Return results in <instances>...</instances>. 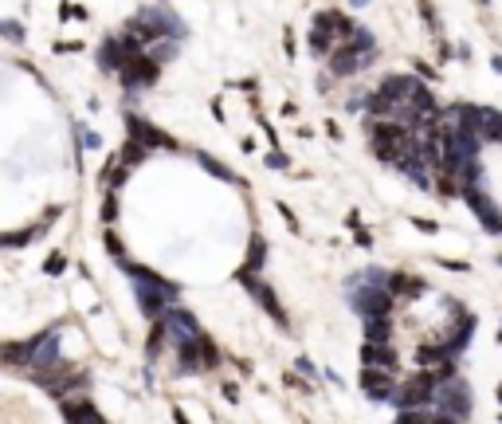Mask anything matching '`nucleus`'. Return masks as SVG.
Listing matches in <instances>:
<instances>
[{
    "label": "nucleus",
    "instance_id": "f257e3e1",
    "mask_svg": "<svg viewBox=\"0 0 502 424\" xmlns=\"http://www.w3.org/2000/svg\"><path fill=\"white\" fill-rule=\"evenodd\" d=\"M369 146H373V153L381 161H396L412 149V134L400 122H373L369 126Z\"/></svg>",
    "mask_w": 502,
    "mask_h": 424
},
{
    "label": "nucleus",
    "instance_id": "f03ea898",
    "mask_svg": "<svg viewBox=\"0 0 502 424\" xmlns=\"http://www.w3.org/2000/svg\"><path fill=\"white\" fill-rule=\"evenodd\" d=\"M432 401L440 404L443 416H455V420H463V416L471 413V389H467L459 377H443V381H435Z\"/></svg>",
    "mask_w": 502,
    "mask_h": 424
},
{
    "label": "nucleus",
    "instance_id": "7ed1b4c3",
    "mask_svg": "<svg viewBox=\"0 0 502 424\" xmlns=\"http://www.w3.org/2000/svg\"><path fill=\"white\" fill-rule=\"evenodd\" d=\"M435 381H440V377H435L432 369H428V374H416V377H408V381H404L400 389L393 393V401L400 404V409H420V404H428V401H432V393H435Z\"/></svg>",
    "mask_w": 502,
    "mask_h": 424
},
{
    "label": "nucleus",
    "instance_id": "20e7f679",
    "mask_svg": "<svg viewBox=\"0 0 502 424\" xmlns=\"http://www.w3.org/2000/svg\"><path fill=\"white\" fill-rule=\"evenodd\" d=\"M463 200L475 208V217L482 220V228H487V232H502V217L491 208V200H487L482 185H463Z\"/></svg>",
    "mask_w": 502,
    "mask_h": 424
},
{
    "label": "nucleus",
    "instance_id": "39448f33",
    "mask_svg": "<svg viewBox=\"0 0 502 424\" xmlns=\"http://www.w3.org/2000/svg\"><path fill=\"white\" fill-rule=\"evenodd\" d=\"M361 385H365V397H369V401H393V393H396L389 369H373V365H365Z\"/></svg>",
    "mask_w": 502,
    "mask_h": 424
},
{
    "label": "nucleus",
    "instance_id": "423d86ee",
    "mask_svg": "<svg viewBox=\"0 0 502 424\" xmlns=\"http://www.w3.org/2000/svg\"><path fill=\"white\" fill-rule=\"evenodd\" d=\"M361 362H365V365H377V369H393V365H396V354L389 350V342H365Z\"/></svg>",
    "mask_w": 502,
    "mask_h": 424
},
{
    "label": "nucleus",
    "instance_id": "0eeeda50",
    "mask_svg": "<svg viewBox=\"0 0 502 424\" xmlns=\"http://www.w3.org/2000/svg\"><path fill=\"white\" fill-rule=\"evenodd\" d=\"M239 279H244V283H247V287H251V295H256V299H259V303H263V306H267V310H271V315H275V318H279V322H286V315H283V306H279V303H275V295H271V287H267V283H259V279H251V275H247V271H239Z\"/></svg>",
    "mask_w": 502,
    "mask_h": 424
},
{
    "label": "nucleus",
    "instance_id": "6e6552de",
    "mask_svg": "<svg viewBox=\"0 0 502 424\" xmlns=\"http://www.w3.org/2000/svg\"><path fill=\"white\" fill-rule=\"evenodd\" d=\"M361 63H369V60H365V55H357V51H349V48L330 51V71H334V75H354Z\"/></svg>",
    "mask_w": 502,
    "mask_h": 424
},
{
    "label": "nucleus",
    "instance_id": "1a4fd4ad",
    "mask_svg": "<svg viewBox=\"0 0 502 424\" xmlns=\"http://www.w3.org/2000/svg\"><path fill=\"white\" fill-rule=\"evenodd\" d=\"M479 138H482V142H502V114H498V110H482Z\"/></svg>",
    "mask_w": 502,
    "mask_h": 424
},
{
    "label": "nucleus",
    "instance_id": "9d476101",
    "mask_svg": "<svg viewBox=\"0 0 502 424\" xmlns=\"http://www.w3.org/2000/svg\"><path fill=\"white\" fill-rule=\"evenodd\" d=\"M393 326H389V315H365V338L369 342H389Z\"/></svg>",
    "mask_w": 502,
    "mask_h": 424
},
{
    "label": "nucleus",
    "instance_id": "9b49d317",
    "mask_svg": "<svg viewBox=\"0 0 502 424\" xmlns=\"http://www.w3.org/2000/svg\"><path fill=\"white\" fill-rule=\"evenodd\" d=\"M263 252H267V244H263V240H251V247H247V267H244V271H259V267H263Z\"/></svg>",
    "mask_w": 502,
    "mask_h": 424
},
{
    "label": "nucleus",
    "instance_id": "f8f14e48",
    "mask_svg": "<svg viewBox=\"0 0 502 424\" xmlns=\"http://www.w3.org/2000/svg\"><path fill=\"white\" fill-rule=\"evenodd\" d=\"M396 424H432V413H420V409H404L396 416Z\"/></svg>",
    "mask_w": 502,
    "mask_h": 424
},
{
    "label": "nucleus",
    "instance_id": "ddd939ff",
    "mask_svg": "<svg viewBox=\"0 0 502 424\" xmlns=\"http://www.w3.org/2000/svg\"><path fill=\"white\" fill-rule=\"evenodd\" d=\"M200 161H204V169H208V173H216V177H224V181H236V173H232V169H224L220 161L204 158V153H200Z\"/></svg>",
    "mask_w": 502,
    "mask_h": 424
},
{
    "label": "nucleus",
    "instance_id": "4468645a",
    "mask_svg": "<svg viewBox=\"0 0 502 424\" xmlns=\"http://www.w3.org/2000/svg\"><path fill=\"white\" fill-rule=\"evenodd\" d=\"M435 189H440V197H455V177H452V173H440Z\"/></svg>",
    "mask_w": 502,
    "mask_h": 424
},
{
    "label": "nucleus",
    "instance_id": "2eb2a0df",
    "mask_svg": "<svg viewBox=\"0 0 502 424\" xmlns=\"http://www.w3.org/2000/svg\"><path fill=\"white\" fill-rule=\"evenodd\" d=\"M267 165H271V169H283L286 158H283V153H271V158H267Z\"/></svg>",
    "mask_w": 502,
    "mask_h": 424
}]
</instances>
